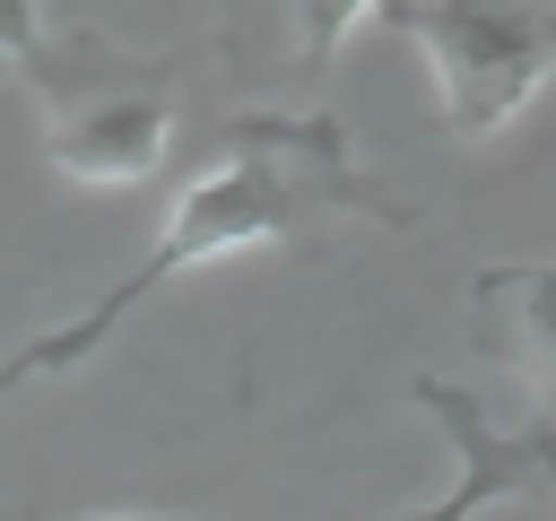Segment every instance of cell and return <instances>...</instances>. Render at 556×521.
Returning <instances> with one entry per match:
<instances>
[{
    "label": "cell",
    "mask_w": 556,
    "mask_h": 521,
    "mask_svg": "<svg viewBox=\"0 0 556 521\" xmlns=\"http://www.w3.org/2000/svg\"><path fill=\"white\" fill-rule=\"evenodd\" d=\"M0 52L17 61V78L43 104V148L61 174L87 182H139L165 165L174 148V113L182 87L165 61L122 52L104 26L87 17H52V9H0Z\"/></svg>",
    "instance_id": "2"
},
{
    "label": "cell",
    "mask_w": 556,
    "mask_h": 521,
    "mask_svg": "<svg viewBox=\"0 0 556 521\" xmlns=\"http://www.w3.org/2000/svg\"><path fill=\"white\" fill-rule=\"evenodd\" d=\"M313 217H382V226H400V200L348 156V130L330 113H243V122H226V156L165 208V234L139 252V269L122 287H104L87 313H70L61 330L26 339L0 365V399L26 391V382H43V373L87 365L182 269L226 260V252H252V243H278V234H304Z\"/></svg>",
    "instance_id": "1"
},
{
    "label": "cell",
    "mask_w": 556,
    "mask_h": 521,
    "mask_svg": "<svg viewBox=\"0 0 556 521\" xmlns=\"http://www.w3.org/2000/svg\"><path fill=\"white\" fill-rule=\"evenodd\" d=\"M434 69V113L452 139H495L556 69V9H374Z\"/></svg>",
    "instance_id": "3"
},
{
    "label": "cell",
    "mask_w": 556,
    "mask_h": 521,
    "mask_svg": "<svg viewBox=\"0 0 556 521\" xmlns=\"http://www.w3.org/2000/svg\"><path fill=\"white\" fill-rule=\"evenodd\" d=\"M408 391H417V408H434V425L452 434V452H460V478H452L434 504L400 512V521H478L486 504L556 495V425H547V417H530V425H495L478 391H460V382H434V373H417Z\"/></svg>",
    "instance_id": "4"
},
{
    "label": "cell",
    "mask_w": 556,
    "mask_h": 521,
    "mask_svg": "<svg viewBox=\"0 0 556 521\" xmlns=\"http://www.w3.org/2000/svg\"><path fill=\"white\" fill-rule=\"evenodd\" d=\"M469 347L504 365L556 425V260H495L469 278Z\"/></svg>",
    "instance_id": "5"
}]
</instances>
